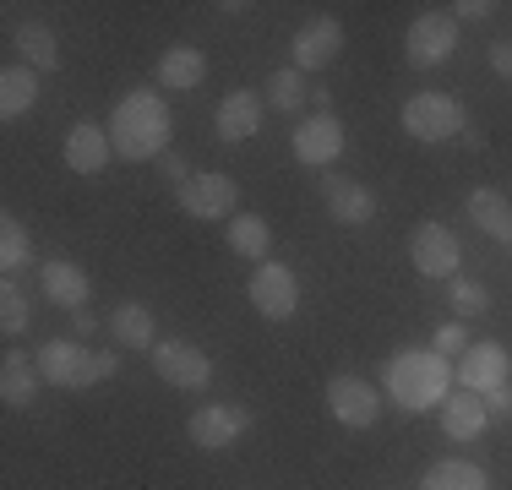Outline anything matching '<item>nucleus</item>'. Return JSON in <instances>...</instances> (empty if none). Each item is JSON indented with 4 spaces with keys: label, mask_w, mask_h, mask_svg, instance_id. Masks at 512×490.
I'll return each instance as SVG.
<instances>
[{
    "label": "nucleus",
    "mask_w": 512,
    "mask_h": 490,
    "mask_svg": "<svg viewBox=\"0 0 512 490\" xmlns=\"http://www.w3.org/2000/svg\"><path fill=\"white\" fill-rule=\"evenodd\" d=\"M289 55H295V71H322V66H333V60L344 55V22H338V17H311L306 28L295 33Z\"/></svg>",
    "instance_id": "nucleus-12"
},
{
    "label": "nucleus",
    "mask_w": 512,
    "mask_h": 490,
    "mask_svg": "<svg viewBox=\"0 0 512 490\" xmlns=\"http://www.w3.org/2000/svg\"><path fill=\"white\" fill-rule=\"evenodd\" d=\"M180 207H186L191 218H235V202H240V186L229 175H218V169H202V175H191L186 186H175Z\"/></svg>",
    "instance_id": "nucleus-10"
},
{
    "label": "nucleus",
    "mask_w": 512,
    "mask_h": 490,
    "mask_svg": "<svg viewBox=\"0 0 512 490\" xmlns=\"http://www.w3.org/2000/svg\"><path fill=\"white\" fill-rule=\"evenodd\" d=\"M202 77H207V55H202V49H191V44L164 49V60H158V82H164V88L186 93V88H197Z\"/></svg>",
    "instance_id": "nucleus-25"
},
{
    "label": "nucleus",
    "mask_w": 512,
    "mask_h": 490,
    "mask_svg": "<svg viewBox=\"0 0 512 490\" xmlns=\"http://www.w3.org/2000/svg\"><path fill=\"white\" fill-rule=\"evenodd\" d=\"M491 66L502 71V77H512V44H496L491 49Z\"/></svg>",
    "instance_id": "nucleus-36"
},
{
    "label": "nucleus",
    "mask_w": 512,
    "mask_h": 490,
    "mask_svg": "<svg viewBox=\"0 0 512 490\" xmlns=\"http://www.w3.org/2000/svg\"><path fill=\"white\" fill-rule=\"evenodd\" d=\"M327 409H333V420L349 425V431H371L376 414H382V392L365 382V376H333V382H327Z\"/></svg>",
    "instance_id": "nucleus-9"
},
{
    "label": "nucleus",
    "mask_w": 512,
    "mask_h": 490,
    "mask_svg": "<svg viewBox=\"0 0 512 490\" xmlns=\"http://www.w3.org/2000/svg\"><path fill=\"white\" fill-rule=\"evenodd\" d=\"M453 311H463V316L491 311V289L474 284V278H453Z\"/></svg>",
    "instance_id": "nucleus-31"
},
{
    "label": "nucleus",
    "mask_w": 512,
    "mask_h": 490,
    "mask_svg": "<svg viewBox=\"0 0 512 490\" xmlns=\"http://www.w3.org/2000/svg\"><path fill=\"white\" fill-rule=\"evenodd\" d=\"M164 175L175 180V186H186V180L197 175V169H191V164H186V158H180V153H164Z\"/></svg>",
    "instance_id": "nucleus-34"
},
{
    "label": "nucleus",
    "mask_w": 512,
    "mask_h": 490,
    "mask_svg": "<svg viewBox=\"0 0 512 490\" xmlns=\"http://www.w3.org/2000/svg\"><path fill=\"white\" fill-rule=\"evenodd\" d=\"M229 251L251 256V262H267V251H273V229H267V218H256V213L229 218Z\"/></svg>",
    "instance_id": "nucleus-27"
},
{
    "label": "nucleus",
    "mask_w": 512,
    "mask_h": 490,
    "mask_svg": "<svg viewBox=\"0 0 512 490\" xmlns=\"http://www.w3.org/2000/svg\"><path fill=\"white\" fill-rule=\"evenodd\" d=\"M213 131L218 142H251L256 131H262V98H256L251 88H235L229 98H218V115H213Z\"/></svg>",
    "instance_id": "nucleus-16"
},
{
    "label": "nucleus",
    "mask_w": 512,
    "mask_h": 490,
    "mask_svg": "<svg viewBox=\"0 0 512 490\" xmlns=\"http://www.w3.org/2000/svg\"><path fill=\"white\" fill-rule=\"evenodd\" d=\"M453 11H458V17H469V22H480V17H491L496 6H491V0H458Z\"/></svg>",
    "instance_id": "nucleus-35"
},
{
    "label": "nucleus",
    "mask_w": 512,
    "mask_h": 490,
    "mask_svg": "<svg viewBox=\"0 0 512 490\" xmlns=\"http://www.w3.org/2000/svg\"><path fill=\"white\" fill-rule=\"evenodd\" d=\"M382 387L398 409L420 414V409H442L447 392H453V365L436 349H398L382 371Z\"/></svg>",
    "instance_id": "nucleus-2"
},
{
    "label": "nucleus",
    "mask_w": 512,
    "mask_h": 490,
    "mask_svg": "<svg viewBox=\"0 0 512 490\" xmlns=\"http://www.w3.org/2000/svg\"><path fill=\"white\" fill-rule=\"evenodd\" d=\"M39 284H44V300L50 305H60V311H88V294H93V284H88V273H82L77 262H44L39 267Z\"/></svg>",
    "instance_id": "nucleus-17"
},
{
    "label": "nucleus",
    "mask_w": 512,
    "mask_h": 490,
    "mask_svg": "<svg viewBox=\"0 0 512 490\" xmlns=\"http://www.w3.org/2000/svg\"><path fill=\"white\" fill-rule=\"evenodd\" d=\"M469 218H474V224H480L491 240L512 245V202H507L502 191H491V186L469 191Z\"/></svg>",
    "instance_id": "nucleus-24"
},
{
    "label": "nucleus",
    "mask_w": 512,
    "mask_h": 490,
    "mask_svg": "<svg viewBox=\"0 0 512 490\" xmlns=\"http://www.w3.org/2000/svg\"><path fill=\"white\" fill-rule=\"evenodd\" d=\"M115 158V142H109V131L104 126H71L66 131V164L77 169V175H99V169Z\"/></svg>",
    "instance_id": "nucleus-19"
},
{
    "label": "nucleus",
    "mask_w": 512,
    "mask_h": 490,
    "mask_svg": "<svg viewBox=\"0 0 512 490\" xmlns=\"http://www.w3.org/2000/svg\"><path fill=\"white\" fill-rule=\"evenodd\" d=\"M33 104H39V71L11 60V66L0 71V115L17 120V115H28Z\"/></svg>",
    "instance_id": "nucleus-23"
},
{
    "label": "nucleus",
    "mask_w": 512,
    "mask_h": 490,
    "mask_svg": "<svg viewBox=\"0 0 512 490\" xmlns=\"http://www.w3.org/2000/svg\"><path fill=\"white\" fill-rule=\"evenodd\" d=\"M0 327H6L11 338L28 327V294L17 289V278H6V284H0Z\"/></svg>",
    "instance_id": "nucleus-30"
},
{
    "label": "nucleus",
    "mask_w": 512,
    "mask_h": 490,
    "mask_svg": "<svg viewBox=\"0 0 512 490\" xmlns=\"http://www.w3.org/2000/svg\"><path fill=\"white\" fill-rule=\"evenodd\" d=\"M491 425V414H485V403H480V392H447V403H442V431L453 436V441H474Z\"/></svg>",
    "instance_id": "nucleus-21"
},
{
    "label": "nucleus",
    "mask_w": 512,
    "mask_h": 490,
    "mask_svg": "<svg viewBox=\"0 0 512 490\" xmlns=\"http://www.w3.org/2000/svg\"><path fill=\"white\" fill-rule=\"evenodd\" d=\"M153 371L164 376L169 387H180V392H202L207 382H213V360H207V349H197V343H186V338L153 343Z\"/></svg>",
    "instance_id": "nucleus-4"
},
{
    "label": "nucleus",
    "mask_w": 512,
    "mask_h": 490,
    "mask_svg": "<svg viewBox=\"0 0 512 490\" xmlns=\"http://www.w3.org/2000/svg\"><path fill=\"white\" fill-rule=\"evenodd\" d=\"M39 371L50 387H93L99 382V354L82 349L77 338H50L39 349Z\"/></svg>",
    "instance_id": "nucleus-6"
},
{
    "label": "nucleus",
    "mask_w": 512,
    "mask_h": 490,
    "mask_svg": "<svg viewBox=\"0 0 512 490\" xmlns=\"http://www.w3.org/2000/svg\"><path fill=\"white\" fill-rule=\"evenodd\" d=\"M431 349L442 354V360H458V354L469 349V333H463V322H447V327H436Z\"/></svg>",
    "instance_id": "nucleus-32"
},
{
    "label": "nucleus",
    "mask_w": 512,
    "mask_h": 490,
    "mask_svg": "<svg viewBox=\"0 0 512 490\" xmlns=\"http://www.w3.org/2000/svg\"><path fill=\"white\" fill-rule=\"evenodd\" d=\"M11 44H17V55H22V66H33V71H55L60 66V39H55V28L50 22H17L11 28Z\"/></svg>",
    "instance_id": "nucleus-20"
},
{
    "label": "nucleus",
    "mask_w": 512,
    "mask_h": 490,
    "mask_svg": "<svg viewBox=\"0 0 512 490\" xmlns=\"http://www.w3.org/2000/svg\"><path fill=\"white\" fill-rule=\"evenodd\" d=\"M463 126H469V120H463V104L453 93H414V98H404V131L414 142H447V137H458Z\"/></svg>",
    "instance_id": "nucleus-3"
},
{
    "label": "nucleus",
    "mask_w": 512,
    "mask_h": 490,
    "mask_svg": "<svg viewBox=\"0 0 512 490\" xmlns=\"http://www.w3.org/2000/svg\"><path fill=\"white\" fill-rule=\"evenodd\" d=\"M322 202H327V213H333L338 224H349V229H360V224L376 218L371 186H360V180H349V175H322Z\"/></svg>",
    "instance_id": "nucleus-15"
},
{
    "label": "nucleus",
    "mask_w": 512,
    "mask_h": 490,
    "mask_svg": "<svg viewBox=\"0 0 512 490\" xmlns=\"http://www.w3.org/2000/svg\"><path fill=\"white\" fill-rule=\"evenodd\" d=\"M289 142H295L300 164L322 169V164H333V158L344 153V120H338L333 109H327V115L316 109L311 120H300V126H295V137H289Z\"/></svg>",
    "instance_id": "nucleus-13"
},
{
    "label": "nucleus",
    "mask_w": 512,
    "mask_h": 490,
    "mask_svg": "<svg viewBox=\"0 0 512 490\" xmlns=\"http://www.w3.org/2000/svg\"><path fill=\"white\" fill-rule=\"evenodd\" d=\"M71 327H77V338H88V333H93V327H99V322H93L88 311H71Z\"/></svg>",
    "instance_id": "nucleus-37"
},
{
    "label": "nucleus",
    "mask_w": 512,
    "mask_h": 490,
    "mask_svg": "<svg viewBox=\"0 0 512 490\" xmlns=\"http://www.w3.org/2000/svg\"><path fill=\"white\" fill-rule=\"evenodd\" d=\"M109 333H115L120 349H153V311L142 300H120L115 311H109Z\"/></svg>",
    "instance_id": "nucleus-22"
},
{
    "label": "nucleus",
    "mask_w": 512,
    "mask_h": 490,
    "mask_svg": "<svg viewBox=\"0 0 512 490\" xmlns=\"http://www.w3.org/2000/svg\"><path fill=\"white\" fill-rule=\"evenodd\" d=\"M186 431L202 452H224L251 431V409H240V403H202V409L186 420Z\"/></svg>",
    "instance_id": "nucleus-8"
},
{
    "label": "nucleus",
    "mask_w": 512,
    "mask_h": 490,
    "mask_svg": "<svg viewBox=\"0 0 512 490\" xmlns=\"http://www.w3.org/2000/svg\"><path fill=\"white\" fill-rule=\"evenodd\" d=\"M420 490H491V480H485V469L469 458H442V463L425 469Z\"/></svg>",
    "instance_id": "nucleus-26"
},
{
    "label": "nucleus",
    "mask_w": 512,
    "mask_h": 490,
    "mask_svg": "<svg viewBox=\"0 0 512 490\" xmlns=\"http://www.w3.org/2000/svg\"><path fill=\"white\" fill-rule=\"evenodd\" d=\"M458 387L463 392H491V387H502L507 382V349L502 343H469V349L458 354Z\"/></svg>",
    "instance_id": "nucleus-14"
},
{
    "label": "nucleus",
    "mask_w": 512,
    "mask_h": 490,
    "mask_svg": "<svg viewBox=\"0 0 512 490\" xmlns=\"http://www.w3.org/2000/svg\"><path fill=\"white\" fill-rule=\"evenodd\" d=\"M409 262H414V273H425V278H453L458 273V240H453V229H447V224H414Z\"/></svg>",
    "instance_id": "nucleus-11"
},
{
    "label": "nucleus",
    "mask_w": 512,
    "mask_h": 490,
    "mask_svg": "<svg viewBox=\"0 0 512 490\" xmlns=\"http://www.w3.org/2000/svg\"><path fill=\"white\" fill-rule=\"evenodd\" d=\"M39 387H44V371H39L33 354H17V349L0 354V398H6L11 409H33Z\"/></svg>",
    "instance_id": "nucleus-18"
},
{
    "label": "nucleus",
    "mask_w": 512,
    "mask_h": 490,
    "mask_svg": "<svg viewBox=\"0 0 512 490\" xmlns=\"http://www.w3.org/2000/svg\"><path fill=\"white\" fill-rule=\"evenodd\" d=\"M453 49H458V17H447V11H420V17L409 22V39H404L409 66H442Z\"/></svg>",
    "instance_id": "nucleus-7"
},
{
    "label": "nucleus",
    "mask_w": 512,
    "mask_h": 490,
    "mask_svg": "<svg viewBox=\"0 0 512 490\" xmlns=\"http://www.w3.org/2000/svg\"><path fill=\"white\" fill-rule=\"evenodd\" d=\"M311 98V88H306V71H295V66H278L273 77H267V104L273 109H284V115H295L300 104Z\"/></svg>",
    "instance_id": "nucleus-29"
},
{
    "label": "nucleus",
    "mask_w": 512,
    "mask_h": 490,
    "mask_svg": "<svg viewBox=\"0 0 512 490\" xmlns=\"http://www.w3.org/2000/svg\"><path fill=\"white\" fill-rule=\"evenodd\" d=\"M33 262V240H28V229H22V218H0V273H22V267Z\"/></svg>",
    "instance_id": "nucleus-28"
},
{
    "label": "nucleus",
    "mask_w": 512,
    "mask_h": 490,
    "mask_svg": "<svg viewBox=\"0 0 512 490\" xmlns=\"http://www.w3.org/2000/svg\"><path fill=\"white\" fill-rule=\"evenodd\" d=\"M251 305H256V316H267V322H289V316H295V305H300L295 267L256 262V273H251Z\"/></svg>",
    "instance_id": "nucleus-5"
},
{
    "label": "nucleus",
    "mask_w": 512,
    "mask_h": 490,
    "mask_svg": "<svg viewBox=\"0 0 512 490\" xmlns=\"http://www.w3.org/2000/svg\"><path fill=\"white\" fill-rule=\"evenodd\" d=\"M485 414H491V420H507V414H512V387L502 382V387H491V392H485Z\"/></svg>",
    "instance_id": "nucleus-33"
},
{
    "label": "nucleus",
    "mask_w": 512,
    "mask_h": 490,
    "mask_svg": "<svg viewBox=\"0 0 512 490\" xmlns=\"http://www.w3.org/2000/svg\"><path fill=\"white\" fill-rule=\"evenodd\" d=\"M109 142L126 164H148V158L169 153V104L153 88L120 93L115 115H109Z\"/></svg>",
    "instance_id": "nucleus-1"
}]
</instances>
